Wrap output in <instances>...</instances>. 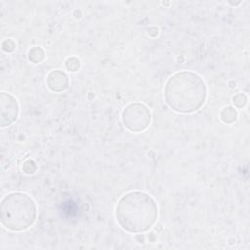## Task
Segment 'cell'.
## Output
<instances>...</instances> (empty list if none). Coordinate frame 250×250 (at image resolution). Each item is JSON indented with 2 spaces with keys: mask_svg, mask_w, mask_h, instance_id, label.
I'll return each mask as SVG.
<instances>
[{
  "mask_svg": "<svg viewBox=\"0 0 250 250\" xmlns=\"http://www.w3.org/2000/svg\"><path fill=\"white\" fill-rule=\"evenodd\" d=\"M166 104L180 113H191L198 110L207 98L204 80L191 71H180L173 74L164 89Z\"/></svg>",
  "mask_w": 250,
  "mask_h": 250,
  "instance_id": "1",
  "label": "cell"
},
{
  "mask_svg": "<svg viewBox=\"0 0 250 250\" xmlns=\"http://www.w3.org/2000/svg\"><path fill=\"white\" fill-rule=\"evenodd\" d=\"M115 217L119 226L129 232H144L156 222L158 207L147 193L134 190L124 194L117 202Z\"/></svg>",
  "mask_w": 250,
  "mask_h": 250,
  "instance_id": "2",
  "label": "cell"
},
{
  "mask_svg": "<svg viewBox=\"0 0 250 250\" xmlns=\"http://www.w3.org/2000/svg\"><path fill=\"white\" fill-rule=\"evenodd\" d=\"M1 224L12 231H21L30 228L37 216L34 200L23 192H11L1 201Z\"/></svg>",
  "mask_w": 250,
  "mask_h": 250,
  "instance_id": "3",
  "label": "cell"
},
{
  "mask_svg": "<svg viewBox=\"0 0 250 250\" xmlns=\"http://www.w3.org/2000/svg\"><path fill=\"white\" fill-rule=\"evenodd\" d=\"M151 114L148 107L142 103H132L122 111V122L131 132L145 131L150 124Z\"/></svg>",
  "mask_w": 250,
  "mask_h": 250,
  "instance_id": "4",
  "label": "cell"
},
{
  "mask_svg": "<svg viewBox=\"0 0 250 250\" xmlns=\"http://www.w3.org/2000/svg\"><path fill=\"white\" fill-rule=\"evenodd\" d=\"M20 113V107L16 98L6 92L0 94V124L1 127L11 125L17 120Z\"/></svg>",
  "mask_w": 250,
  "mask_h": 250,
  "instance_id": "5",
  "label": "cell"
},
{
  "mask_svg": "<svg viewBox=\"0 0 250 250\" xmlns=\"http://www.w3.org/2000/svg\"><path fill=\"white\" fill-rule=\"evenodd\" d=\"M47 86L53 92H62L67 89L69 80L68 76L62 70H52L47 75Z\"/></svg>",
  "mask_w": 250,
  "mask_h": 250,
  "instance_id": "6",
  "label": "cell"
},
{
  "mask_svg": "<svg viewBox=\"0 0 250 250\" xmlns=\"http://www.w3.org/2000/svg\"><path fill=\"white\" fill-rule=\"evenodd\" d=\"M221 120L226 124H231L237 119V111L232 106H226L220 112Z\"/></svg>",
  "mask_w": 250,
  "mask_h": 250,
  "instance_id": "7",
  "label": "cell"
},
{
  "mask_svg": "<svg viewBox=\"0 0 250 250\" xmlns=\"http://www.w3.org/2000/svg\"><path fill=\"white\" fill-rule=\"evenodd\" d=\"M28 61L33 63H40L45 59V51L38 46L31 48L27 54Z\"/></svg>",
  "mask_w": 250,
  "mask_h": 250,
  "instance_id": "8",
  "label": "cell"
},
{
  "mask_svg": "<svg viewBox=\"0 0 250 250\" xmlns=\"http://www.w3.org/2000/svg\"><path fill=\"white\" fill-rule=\"evenodd\" d=\"M80 65H81L80 61L75 57H70L65 61V67L68 71L75 72L80 68Z\"/></svg>",
  "mask_w": 250,
  "mask_h": 250,
  "instance_id": "9",
  "label": "cell"
},
{
  "mask_svg": "<svg viewBox=\"0 0 250 250\" xmlns=\"http://www.w3.org/2000/svg\"><path fill=\"white\" fill-rule=\"evenodd\" d=\"M248 102V98L243 93H238L232 97V103L233 104L238 108H243Z\"/></svg>",
  "mask_w": 250,
  "mask_h": 250,
  "instance_id": "10",
  "label": "cell"
},
{
  "mask_svg": "<svg viewBox=\"0 0 250 250\" xmlns=\"http://www.w3.org/2000/svg\"><path fill=\"white\" fill-rule=\"evenodd\" d=\"M22 171L25 173V174H33L37 171V165L35 163L34 160L32 159H27L23 162L22 164Z\"/></svg>",
  "mask_w": 250,
  "mask_h": 250,
  "instance_id": "11",
  "label": "cell"
},
{
  "mask_svg": "<svg viewBox=\"0 0 250 250\" xmlns=\"http://www.w3.org/2000/svg\"><path fill=\"white\" fill-rule=\"evenodd\" d=\"M1 47H2V50H3L4 52L9 53V52H13V51L15 50L16 44H15V42H14L12 39H5V40L2 42Z\"/></svg>",
  "mask_w": 250,
  "mask_h": 250,
  "instance_id": "12",
  "label": "cell"
}]
</instances>
